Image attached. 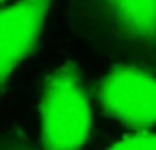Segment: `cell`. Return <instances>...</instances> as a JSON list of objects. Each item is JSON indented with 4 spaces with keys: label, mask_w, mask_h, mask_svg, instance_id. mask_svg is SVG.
Segmentation results:
<instances>
[{
    "label": "cell",
    "mask_w": 156,
    "mask_h": 150,
    "mask_svg": "<svg viewBox=\"0 0 156 150\" xmlns=\"http://www.w3.org/2000/svg\"><path fill=\"white\" fill-rule=\"evenodd\" d=\"M70 21L105 55L156 70V0H70Z\"/></svg>",
    "instance_id": "6da1fadb"
},
{
    "label": "cell",
    "mask_w": 156,
    "mask_h": 150,
    "mask_svg": "<svg viewBox=\"0 0 156 150\" xmlns=\"http://www.w3.org/2000/svg\"><path fill=\"white\" fill-rule=\"evenodd\" d=\"M44 150H81L92 131V108L80 70L67 62L48 75L40 102Z\"/></svg>",
    "instance_id": "7a4b0ae2"
},
{
    "label": "cell",
    "mask_w": 156,
    "mask_h": 150,
    "mask_svg": "<svg viewBox=\"0 0 156 150\" xmlns=\"http://www.w3.org/2000/svg\"><path fill=\"white\" fill-rule=\"evenodd\" d=\"M101 109L122 124L143 128L156 123V78L132 64H118L97 85Z\"/></svg>",
    "instance_id": "3957f363"
},
{
    "label": "cell",
    "mask_w": 156,
    "mask_h": 150,
    "mask_svg": "<svg viewBox=\"0 0 156 150\" xmlns=\"http://www.w3.org/2000/svg\"><path fill=\"white\" fill-rule=\"evenodd\" d=\"M51 5L52 0H19L0 10V94L34 51Z\"/></svg>",
    "instance_id": "277c9868"
},
{
    "label": "cell",
    "mask_w": 156,
    "mask_h": 150,
    "mask_svg": "<svg viewBox=\"0 0 156 150\" xmlns=\"http://www.w3.org/2000/svg\"><path fill=\"white\" fill-rule=\"evenodd\" d=\"M108 150H156V134H136L114 143Z\"/></svg>",
    "instance_id": "5b68a950"
},
{
    "label": "cell",
    "mask_w": 156,
    "mask_h": 150,
    "mask_svg": "<svg viewBox=\"0 0 156 150\" xmlns=\"http://www.w3.org/2000/svg\"><path fill=\"white\" fill-rule=\"evenodd\" d=\"M0 150H36L23 138L16 135H8L0 139Z\"/></svg>",
    "instance_id": "8992f818"
},
{
    "label": "cell",
    "mask_w": 156,
    "mask_h": 150,
    "mask_svg": "<svg viewBox=\"0 0 156 150\" xmlns=\"http://www.w3.org/2000/svg\"><path fill=\"white\" fill-rule=\"evenodd\" d=\"M3 2H5V0H0V3H3Z\"/></svg>",
    "instance_id": "52a82bcc"
}]
</instances>
